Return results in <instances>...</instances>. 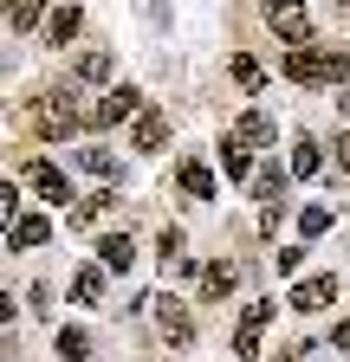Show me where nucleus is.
<instances>
[{
  "mask_svg": "<svg viewBox=\"0 0 350 362\" xmlns=\"http://www.w3.org/2000/svg\"><path fill=\"white\" fill-rule=\"evenodd\" d=\"M253 188H259V201H266V207H279V194H286V168H259Z\"/></svg>",
  "mask_w": 350,
  "mask_h": 362,
  "instance_id": "412c9836",
  "label": "nucleus"
},
{
  "mask_svg": "<svg viewBox=\"0 0 350 362\" xmlns=\"http://www.w3.org/2000/svg\"><path fill=\"white\" fill-rule=\"evenodd\" d=\"M26 188H33L39 201H52V207H72V181H65L52 162H26Z\"/></svg>",
  "mask_w": 350,
  "mask_h": 362,
  "instance_id": "0eeeda50",
  "label": "nucleus"
},
{
  "mask_svg": "<svg viewBox=\"0 0 350 362\" xmlns=\"http://www.w3.org/2000/svg\"><path fill=\"white\" fill-rule=\"evenodd\" d=\"M324 168V149L312 143V136H298V143H292V175H318Z\"/></svg>",
  "mask_w": 350,
  "mask_h": 362,
  "instance_id": "6ab92c4d",
  "label": "nucleus"
},
{
  "mask_svg": "<svg viewBox=\"0 0 350 362\" xmlns=\"http://www.w3.org/2000/svg\"><path fill=\"white\" fill-rule=\"evenodd\" d=\"M324 226H331V207H305V214H298V233H305V240H318Z\"/></svg>",
  "mask_w": 350,
  "mask_h": 362,
  "instance_id": "b1692460",
  "label": "nucleus"
},
{
  "mask_svg": "<svg viewBox=\"0 0 350 362\" xmlns=\"http://www.w3.org/2000/svg\"><path fill=\"white\" fill-rule=\"evenodd\" d=\"M98 265L104 272H130V265H137V240H130V233H104L98 240Z\"/></svg>",
  "mask_w": 350,
  "mask_h": 362,
  "instance_id": "1a4fd4ad",
  "label": "nucleus"
},
{
  "mask_svg": "<svg viewBox=\"0 0 350 362\" xmlns=\"http://www.w3.org/2000/svg\"><path fill=\"white\" fill-rule=\"evenodd\" d=\"M234 279H240V272H234L227 259H214V265H201V298H208V304H221V298L234 291Z\"/></svg>",
  "mask_w": 350,
  "mask_h": 362,
  "instance_id": "ddd939ff",
  "label": "nucleus"
},
{
  "mask_svg": "<svg viewBox=\"0 0 350 362\" xmlns=\"http://www.w3.org/2000/svg\"><path fill=\"white\" fill-rule=\"evenodd\" d=\"M344 52H331V45H298V52H286V78L292 84H344Z\"/></svg>",
  "mask_w": 350,
  "mask_h": 362,
  "instance_id": "f257e3e1",
  "label": "nucleus"
},
{
  "mask_svg": "<svg viewBox=\"0 0 350 362\" xmlns=\"http://www.w3.org/2000/svg\"><path fill=\"white\" fill-rule=\"evenodd\" d=\"M344 7H350V0H344Z\"/></svg>",
  "mask_w": 350,
  "mask_h": 362,
  "instance_id": "473e14b6",
  "label": "nucleus"
},
{
  "mask_svg": "<svg viewBox=\"0 0 350 362\" xmlns=\"http://www.w3.org/2000/svg\"><path fill=\"white\" fill-rule=\"evenodd\" d=\"M78 162H84V168H91V175H104V181L117 175V156H111V149H84Z\"/></svg>",
  "mask_w": 350,
  "mask_h": 362,
  "instance_id": "393cba45",
  "label": "nucleus"
},
{
  "mask_svg": "<svg viewBox=\"0 0 350 362\" xmlns=\"http://www.w3.org/2000/svg\"><path fill=\"white\" fill-rule=\"evenodd\" d=\"M123 117H143V90L137 84H117V90H104V104H91V117H84V123H123Z\"/></svg>",
  "mask_w": 350,
  "mask_h": 362,
  "instance_id": "20e7f679",
  "label": "nucleus"
},
{
  "mask_svg": "<svg viewBox=\"0 0 350 362\" xmlns=\"http://www.w3.org/2000/svg\"><path fill=\"white\" fill-rule=\"evenodd\" d=\"M78 20H84L78 7H52L46 13V45H72L78 39Z\"/></svg>",
  "mask_w": 350,
  "mask_h": 362,
  "instance_id": "dca6fc26",
  "label": "nucleus"
},
{
  "mask_svg": "<svg viewBox=\"0 0 350 362\" xmlns=\"http://www.w3.org/2000/svg\"><path fill=\"white\" fill-rule=\"evenodd\" d=\"M156 304V317H162V330H169V343H195V317L175 304V298H149Z\"/></svg>",
  "mask_w": 350,
  "mask_h": 362,
  "instance_id": "9d476101",
  "label": "nucleus"
},
{
  "mask_svg": "<svg viewBox=\"0 0 350 362\" xmlns=\"http://www.w3.org/2000/svg\"><path fill=\"white\" fill-rule=\"evenodd\" d=\"M266 26L292 45V52L312 45V13H305V0H266Z\"/></svg>",
  "mask_w": 350,
  "mask_h": 362,
  "instance_id": "7ed1b4c3",
  "label": "nucleus"
},
{
  "mask_svg": "<svg viewBox=\"0 0 350 362\" xmlns=\"http://www.w3.org/2000/svg\"><path fill=\"white\" fill-rule=\"evenodd\" d=\"M130 143H137L143 156H149V149H162V143H169V117H162V110H143V117H137V129H130Z\"/></svg>",
  "mask_w": 350,
  "mask_h": 362,
  "instance_id": "f8f14e48",
  "label": "nucleus"
},
{
  "mask_svg": "<svg viewBox=\"0 0 350 362\" xmlns=\"http://www.w3.org/2000/svg\"><path fill=\"white\" fill-rule=\"evenodd\" d=\"M273 265H279V279H292V272H298V246H279Z\"/></svg>",
  "mask_w": 350,
  "mask_h": 362,
  "instance_id": "cd10ccee",
  "label": "nucleus"
},
{
  "mask_svg": "<svg viewBox=\"0 0 350 362\" xmlns=\"http://www.w3.org/2000/svg\"><path fill=\"white\" fill-rule=\"evenodd\" d=\"M13 220H20V188L0 181V226H13Z\"/></svg>",
  "mask_w": 350,
  "mask_h": 362,
  "instance_id": "a878e982",
  "label": "nucleus"
},
{
  "mask_svg": "<svg viewBox=\"0 0 350 362\" xmlns=\"http://www.w3.org/2000/svg\"><path fill=\"white\" fill-rule=\"evenodd\" d=\"M46 240H52V226L39 220V214H20V220L7 226V246H13V252H20V246H46Z\"/></svg>",
  "mask_w": 350,
  "mask_h": 362,
  "instance_id": "4468645a",
  "label": "nucleus"
},
{
  "mask_svg": "<svg viewBox=\"0 0 350 362\" xmlns=\"http://www.w3.org/2000/svg\"><path fill=\"white\" fill-rule=\"evenodd\" d=\"M221 168H227V181H247L253 175V156L234 143V136H227V143H221Z\"/></svg>",
  "mask_w": 350,
  "mask_h": 362,
  "instance_id": "aec40b11",
  "label": "nucleus"
},
{
  "mask_svg": "<svg viewBox=\"0 0 350 362\" xmlns=\"http://www.w3.org/2000/svg\"><path fill=\"white\" fill-rule=\"evenodd\" d=\"M46 7L52 0H0V20H7L13 33H33L39 20H46Z\"/></svg>",
  "mask_w": 350,
  "mask_h": 362,
  "instance_id": "9b49d317",
  "label": "nucleus"
},
{
  "mask_svg": "<svg viewBox=\"0 0 350 362\" xmlns=\"http://www.w3.org/2000/svg\"><path fill=\"white\" fill-rule=\"evenodd\" d=\"M234 78H240V84H247V90H259V84H266V71H259V65H253V59H247V52H240V59H234Z\"/></svg>",
  "mask_w": 350,
  "mask_h": 362,
  "instance_id": "bb28decb",
  "label": "nucleus"
},
{
  "mask_svg": "<svg viewBox=\"0 0 350 362\" xmlns=\"http://www.w3.org/2000/svg\"><path fill=\"white\" fill-rule=\"evenodd\" d=\"M279 362H298V349H286V356H279Z\"/></svg>",
  "mask_w": 350,
  "mask_h": 362,
  "instance_id": "2f4dec72",
  "label": "nucleus"
},
{
  "mask_svg": "<svg viewBox=\"0 0 350 362\" xmlns=\"http://www.w3.org/2000/svg\"><path fill=\"white\" fill-rule=\"evenodd\" d=\"M111 207H117V194H111V188H104V194H84V201L72 207V233H78V226H91V220H104Z\"/></svg>",
  "mask_w": 350,
  "mask_h": 362,
  "instance_id": "f3484780",
  "label": "nucleus"
},
{
  "mask_svg": "<svg viewBox=\"0 0 350 362\" xmlns=\"http://www.w3.org/2000/svg\"><path fill=\"white\" fill-rule=\"evenodd\" d=\"M72 291H78L84 304H98V298H104V265H78V272H72Z\"/></svg>",
  "mask_w": 350,
  "mask_h": 362,
  "instance_id": "a211bd4d",
  "label": "nucleus"
},
{
  "mask_svg": "<svg viewBox=\"0 0 350 362\" xmlns=\"http://www.w3.org/2000/svg\"><path fill=\"white\" fill-rule=\"evenodd\" d=\"M227 136L253 156V149H273V143H279V123H273L266 110H247V117H234V129H227Z\"/></svg>",
  "mask_w": 350,
  "mask_h": 362,
  "instance_id": "39448f33",
  "label": "nucleus"
},
{
  "mask_svg": "<svg viewBox=\"0 0 350 362\" xmlns=\"http://www.w3.org/2000/svg\"><path fill=\"white\" fill-rule=\"evenodd\" d=\"M273 317H279V304H273V298H266V304H247L240 330H234V356H259V337H266Z\"/></svg>",
  "mask_w": 350,
  "mask_h": 362,
  "instance_id": "423d86ee",
  "label": "nucleus"
},
{
  "mask_svg": "<svg viewBox=\"0 0 350 362\" xmlns=\"http://www.w3.org/2000/svg\"><path fill=\"white\" fill-rule=\"evenodd\" d=\"M46 143H65V136L78 129V104H72V90H39L33 98V117H26Z\"/></svg>",
  "mask_w": 350,
  "mask_h": 362,
  "instance_id": "f03ea898",
  "label": "nucleus"
},
{
  "mask_svg": "<svg viewBox=\"0 0 350 362\" xmlns=\"http://www.w3.org/2000/svg\"><path fill=\"white\" fill-rule=\"evenodd\" d=\"M331 343H337V349H350V317H344V324L331 330Z\"/></svg>",
  "mask_w": 350,
  "mask_h": 362,
  "instance_id": "7c9ffc66",
  "label": "nucleus"
},
{
  "mask_svg": "<svg viewBox=\"0 0 350 362\" xmlns=\"http://www.w3.org/2000/svg\"><path fill=\"white\" fill-rule=\"evenodd\" d=\"M59 356L65 362H84V356H91V337H84V330H59Z\"/></svg>",
  "mask_w": 350,
  "mask_h": 362,
  "instance_id": "5701e85b",
  "label": "nucleus"
},
{
  "mask_svg": "<svg viewBox=\"0 0 350 362\" xmlns=\"http://www.w3.org/2000/svg\"><path fill=\"white\" fill-rule=\"evenodd\" d=\"M286 304H292V310H305V317H312V310H324V304H337V279H331V272H318V279H298Z\"/></svg>",
  "mask_w": 350,
  "mask_h": 362,
  "instance_id": "6e6552de",
  "label": "nucleus"
},
{
  "mask_svg": "<svg viewBox=\"0 0 350 362\" xmlns=\"http://www.w3.org/2000/svg\"><path fill=\"white\" fill-rule=\"evenodd\" d=\"M13 310H20V298H13V291H0V324H13Z\"/></svg>",
  "mask_w": 350,
  "mask_h": 362,
  "instance_id": "c756f323",
  "label": "nucleus"
},
{
  "mask_svg": "<svg viewBox=\"0 0 350 362\" xmlns=\"http://www.w3.org/2000/svg\"><path fill=\"white\" fill-rule=\"evenodd\" d=\"M78 78H84V84H104V78H111V52H84V59H78Z\"/></svg>",
  "mask_w": 350,
  "mask_h": 362,
  "instance_id": "4be33fe9",
  "label": "nucleus"
},
{
  "mask_svg": "<svg viewBox=\"0 0 350 362\" xmlns=\"http://www.w3.org/2000/svg\"><path fill=\"white\" fill-rule=\"evenodd\" d=\"M175 181H182L188 201H214V175H208V162H182V168H175Z\"/></svg>",
  "mask_w": 350,
  "mask_h": 362,
  "instance_id": "2eb2a0df",
  "label": "nucleus"
},
{
  "mask_svg": "<svg viewBox=\"0 0 350 362\" xmlns=\"http://www.w3.org/2000/svg\"><path fill=\"white\" fill-rule=\"evenodd\" d=\"M331 156H337V168H350V129H344L337 143H331Z\"/></svg>",
  "mask_w": 350,
  "mask_h": 362,
  "instance_id": "c85d7f7f",
  "label": "nucleus"
}]
</instances>
